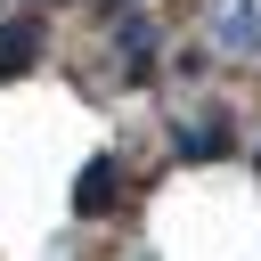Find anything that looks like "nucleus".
<instances>
[{
	"instance_id": "nucleus-4",
	"label": "nucleus",
	"mask_w": 261,
	"mask_h": 261,
	"mask_svg": "<svg viewBox=\"0 0 261 261\" xmlns=\"http://www.w3.org/2000/svg\"><path fill=\"white\" fill-rule=\"evenodd\" d=\"M228 41H237V49H245V41H261V16H253V8H237V16H228Z\"/></svg>"
},
{
	"instance_id": "nucleus-3",
	"label": "nucleus",
	"mask_w": 261,
	"mask_h": 261,
	"mask_svg": "<svg viewBox=\"0 0 261 261\" xmlns=\"http://www.w3.org/2000/svg\"><path fill=\"white\" fill-rule=\"evenodd\" d=\"M220 155H228V130L220 122H188L179 130V163H220Z\"/></svg>"
},
{
	"instance_id": "nucleus-1",
	"label": "nucleus",
	"mask_w": 261,
	"mask_h": 261,
	"mask_svg": "<svg viewBox=\"0 0 261 261\" xmlns=\"http://www.w3.org/2000/svg\"><path fill=\"white\" fill-rule=\"evenodd\" d=\"M114 196H122V163H114V155H90V163L73 171V212H82V220H106Z\"/></svg>"
},
{
	"instance_id": "nucleus-2",
	"label": "nucleus",
	"mask_w": 261,
	"mask_h": 261,
	"mask_svg": "<svg viewBox=\"0 0 261 261\" xmlns=\"http://www.w3.org/2000/svg\"><path fill=\"white\" fill-rule=\"evenodd\" d=\"M41 41H49V24H41L33 8H16V16L0 24V82H8V73H24V65L41 57Z\"/></svg>"
}]
</instances>
